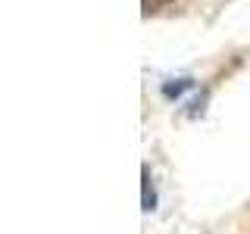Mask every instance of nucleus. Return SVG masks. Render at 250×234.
<instances>
[{"mask_svg": "<svg viewBox=\"0 0 250 234\" xmlns=\"http://www.w3.org/2000/svg\"><path fill=\"white\" fill-rule=\"evenodd\" d=\"M141 181H144V187H141V209L150 213V209H156V187H153V178L147 166L141 169Z\"/></svg>", "mask_w": 250, "mask_h": 234, "instance_id": "obj_1", "label": "nucleus"}, {"mask_svg": "<svg viewBox=\"0 0 250 234\" xmlns=\"http://www.w3.org/2000/svg\"><path fill=\"white\" fill-rule=\"evenodd\" d=\"M169 3H172V0H141V6H144V16L163 10V6H169Z\"/></svg>", "mask_w": 250, "mask_h": 234, "instance_id": "obj_2", "label": "nucleus"}]
</instances>
